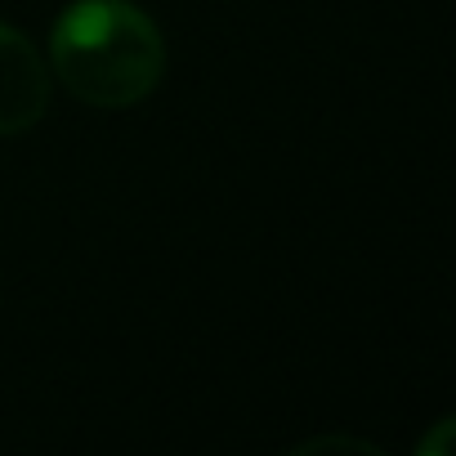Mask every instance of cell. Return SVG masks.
<instances>
[{
  "mask_svg": "<svg viewBox=\"0 0 456 456\" xmlns=\"http://www.w3.org/2000/svg\"><path fill=\"white\" fill-rule=\"evenodd\" d=\"M50 108V72L37 54V45L0 23V139L32 130Z\"/></svg>",
  "mask_w": 456,
  "mask_h": 456,
  "instance_id": "2",
  "label": "cell"
},
{
  "mask_svg": "<svg viewBox=\"0 0 456 456\" xmlns=\"http://www.w3.org/2000/svg\"><path fill=\"white\" fill-rule=\"evenodd\" d=\"M50 68L90 108L143 103L166 72V41L130 0H77L50 37Z\"/></svg>",
  "mask_w": 456,
  "mask_h": 456,
  "instance_id": "1",
  "label": "cell"
},
{
  "mask_svg": "<svg viewBox=\"0 0 456 456\" xmlns=\"http://www.w3.org/2000/svg\"><path fill=\"white\" fill-rule=\"evenodd\" d=\"M322 447H349V452H367V456H376V447H367V443H358V438H314V443L296 447V456H300V452H322Z\"/></svg>",
  "mask_w": 456,
  "mask_h": 456,
  "instance_id": "4",
  "label": "cell"
},
{
  "mask_svg": "<svg viewBox=\"0 0 456 456\" xmlns=\"http://www.w3.org/2000/svg\"><path fill=\"white\" fill-rule=\"evenodd\" d=\"M452 429H456V420H452V416H443V420H438V429H434V434H429V438H425V443H420L416 452H434V456H447Z\"/></svg>",
  "mask_w": 456,
  "mask_h": 456,
  "instance_id": "3",
  "label": "cell"
}]
</instances>
